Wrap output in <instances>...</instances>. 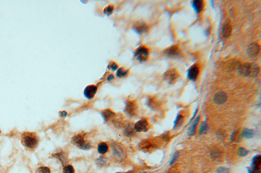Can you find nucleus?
<instances>
[{
    "instance_id": "1",
    "label": "nucleus",
    "mask_w": 261,
    "mask_h": 173,
    "mask_svg": "<svg viewBox=\"0 0 261 173\" xmlns=\"http://www.w3.org/2000/svg\"><path fill=\"white\" fill-rule=\"evenodd\" d=\"M39 142V137L35 132L27 131L23 132L21 135V142L24 147L28 149H35L38 145Z\"/></svg>"
},
{
    "instance_id": "2",
    "label": "nucleus",
    "mask_w": 261,
    "mask_h": 173,
    "mask_svg": "<svg viewBox=\"0 0 261 173\" xmlns=\"http://www.w3.org/2000/svg\"><path fill=\"white\" fill-rule=\"evenodd\" d=\"M72 144L79 149L83 150H87L91 148L90 144L85 140L83 136L78 134L72 137L71 140Z\"/></svg>"
},
{
    "instance_id": "3",
    "label": "nucleus",
    "mask_w": 261,
    "mask_h": 173,
    "mask_svg": "<svg viewBox=\"0 0 261 173\" xmlns=\"http://www.w3.org/2000/svg\"><path fill=\"white\" fill-rule=\"evenodd\" d=\"M149 49L144 46H140L135 51L134 56L140 62H144L148 58Z\"/></svg>"
},
{
    "instance_id": "4",
    "label": "nucleus",
    "mask_w": 261,
    "mask_h": 173,
    "mask_svg": "<svg viewBox=\"0 0 261 173\" xmlns=\"http://www.w3.org/2000/svg\"><path fill=\"white\" fill-rule=\"evenodd\" d=\"M179 77V74L175 68L169 69L164 74V78L168 83L173 84L176 82Z\"/></svg>"
},
{
    "instance_id": "5",
    "label": "nucleus",
    "mask_w": 261,
    "mask_h": 173,
    "mask_svg": "<svg viewBox=\"0 0 261 173\" xmlns=\"http://www.w3.org/2000/svg\"><path fill=\"white\" fill-rule=\"evenodd\" d=\"M122 146V145L118 143H113L111 144V149L113 154L117 157L121 158L125 157L126 156L125 150Z\"/></svg>"
},
{
    "instance_id": "6",
    "label": "nucleus",
    "mask_w": 261,
    "mask_h": 173,
    "mask_svg": "<svg viewBox=\"0 0 261 173\" xmlns=\"http://www.w3.org/2000/svg\"><path fill=\"white\" fill-rule=\"evenodd\" d=\"M149 123L145 119H141L137 122L134 126V129L137 132H147L149 129Z\"/></svg>"
},
{
    "instance_id": "7",
    "label": "nucleus",
    "mask_w": 261,
    "mask_h": 173,
    "mask_svg": "<svg viewBox=\"0 0 261 173\" xmlns=\"http://www.w3.org/2000/svg\"><path fill=\"white\" fill-rule=\"evenodd\" d=\"M97 87L95 85H89L85 88L84 90V95L87 99H91L96 95L97 92Z\"/></svg>"
},
{
    "instance_id": "8",
    "label": "nucleus",
    "mask_w": 261,
    "mask_h": 173,
    "mask_svg": "<svg viewBox=\"0 0 261 173\" xmlns=\"http://www.w3.org/2000/svg\"><path fill=\"white\" fill-rule=\"evenodd\" d=\"M259 51V45L256 43H251L247 48V53L248 56L251 58H256L258 56Z\"/></svg>"
},
{
    "instance_id": "9",
    "label": "nucleus",
    "mask_w": 261,
    "mask_h": 173,
    "mask_svg": "<svg viewBox=\"0 0 261 173\" xmlns=\"http://www.w3.org/2000/svg\"><path fill=\"white\" fill-rule=\"evenodd\" d=\"M227 99V95L222 91L217 93L214 97V101L217 105H222Z\"/></svg>"
},
{
    "instance_id": "10",
    "label": "nucleus",
    "mask_w": 261,
    "mask_h": 173,
    "mask_svg": "<svg viewBox=\"0 0 261 173\" xmlns=\"http://www.w3.org/2000/svg\"><path fill=\"white\" fill-rule=\"evenodd\" d=\"M137 109L136 104L133 101H128L126 103L125 111L128 115L133 116L134 115Z\"/></svg>"
},
{
    "instance_id": "11",
    "label": "nucleus",
    "mask_w": 261,
    "mask_h": 173,
    "mask_svg": "<svg viewBox=\"0 0 261 173\" xmlns=\"http://www.w3.org/2000/svg\"><path fill=\"white\" fill-rule=\"evenodd\" d=\"M199 74V68L196 65H193L189 69L188 72V77L190 80L195 81Z\"/></svg>"
},
{
    "instance_id": "12",
    "label": "nucleus",
    "mask_w": 261,
    "mask_h": 173,
    "mask_svg": "<svg viewBox=\"0 0 261 173\" xmlns=\"http://www.w3.org/2000/svg\"><path fill=\"white\" fill-rule=\"evenodd\" d=\"M239 74L241 76H249L250 74V63H244L242 65H240L239 68Z\"/></svg>"
},
{
    "instance_id": "13",
    "label": "nucleus",
    "mask_w": 261,
    "mask_h": 173,
    "mask_svg": "<svg viewBox=\"0 0 261 173\" xmlns=\"http://www.w3.org/2000/svg\"><path fill=\"white\" fill-rule=\"evenodd\" d=\"M179 46L176 45L171 46L169 48H167L164 51L166 55L168 56H176L179 55Z\"/></svg>"
},
{
    "instance_id": "14",
    "label": "nucleus",
    "mask_w": 261,
    "mask_h": 173,
    "mask_svg": "<svg viewBox=\"0 0 261 173\" xmlns=\"http://www.w3.org/2000/svg\"><path fill=\"white\" fill-rule=\"evenodd\" d=\"M232 28L229 24L224 25L222 28V35L224 38H227L230 36Z\"/></svg>"
},
{
    "instance_id": "15",
    "label": "nucleus",
    "mask_w": 261,
    "mask_h": 173,
    "mask_svg": "<svg viewBox=\"0 0 261 173\" xmlns=\"http://www.w3.org/2000/svg\"><path fill=\"white\" fill-rule=\"evenodd\" d=\"M115 115V114L113 111L109 109L104 110L102 112V116L106 122L114 117Z\"/></svg>"
},
{
    "instance_id": "16",
    "label": "nucleus",
    "mask_w": 261,
    "mask_h": 173,
    "mask_svg": "<svg viewBox=\"0 0 261 173\" xmlns=\"http://www.w3.org/2000/svg\"><path fill=\"white\" fill-rule=\"evenodd\" d=\"M250 76H256L259 73V66L256 63H250Z\"/></svg>"
},
{
    "instance_id": "17",
    "label": "nucleus",
    "mask_w": 261,
    "mask_h": 173,
    "mask_svg": "<svg viewBox=\"0 0 261 173\" xmlns=\"http://www.w3.org/2000/svg\"><path fill=\"white\" fill-rule=\"evenodd\" d=\"M109 146L106 143L102 142L97 146V152L101 154H104L109 150Z\"/></svg>"
},
{
    "instance_id": "18",
    "label": "nucleus",
    "mask_w": 261,
    "mask_h": 173,
    "mask_svg": "<svg viewBox=\"0 0 261 173\" xmlns=\"http://www.w3.org/2000/svg\"><path fill=\"white\" fill-rule=\"evenodd\" d=\"M193 6L195 10L196 11V12L200 13L201 11L203 8V1L201 0H196L194 1L193 3Z\"/></svg>"
},
{
    "instance_id": "19",
    "label": "nucleus",
    "mask_w": 261,
    "mask_h": 173,
    "mask_svg": "<svg viewBox=\"0 0 261 173\" xmlns=\"http://www.w3.org/2000/svg\"><path fill=\"white\" fill-rule=\"evenodd\" d=\"M147 27L144 24H137L134 27V30L138 34H142L147 31Z\"/></svg>"
},
{
    "instance_id": "20",
    "label": "nucleus",
    "mask_w": 261,
    "mask_h": 173,
    "mask_svg": "<svg viewBox=\"0 0 261 173\" xmlns=\"http://www.w3.org/2000/svg\"><path fill=\"white\" fill-rule=\"evenodd\" d=\"M129 72V70L126 69L123 67H121L116 71V76L118 78H123L128 76Z\"/></svg>"
},
{
    "instance_id": "21",
    "label": "nucleus",
    "mask_w": 261,
    "mask_h": 173,
    "mask_svg": "<svg viewBox=\"0 0 261 173\" xmlns=\"http://www.w3.org/2000/svg\"><path fill=\"white\" fill-rule=\"evenodd\" d=\"M242 137L245 139H251L254 136V131L251 129L245 128L242 132Z\"/></svg>"
},
{
    "instance_id": "22",
    "label": "nucleus",
    "mask_w": 261,
    "mask_h": 173,
    "mask_svg": "<svg viewBox=\"0 0 261 173\" xmlns=\"http://www.w3.org/2000/svg\"><path fill=\"white\" fill-rule=\"evenodd\" d=\"M199 119H200V116L197 117V118H196V119L194 121V122L191 124V125L190 126L189 128L188 129L189 134L190 135H192V134H194L195 130V129H196V125L198 123Z\"/></svg>"
},
{
    "instance_id": "23",
    "label": "nucleus",
    "mask_w": 261,
    "mask_h": 173,
    "mask_svg": "<svg viewBox=\"0 0 261 173\" xmlns=\"http://www.w3.org/2000/svg\"><path fill=\"white\" fill-rule=\"evenodd\" d=\"M63 173H75V170L71 165H67L63 168Z\"/></svg>"
},
{
    "instance_id": "24",
    "label": "nucleus",
    "mask_w": 261,
    "mask_h": 173,
    "mask_svg": "<svg viewBox=\"0 0 261 173\" xmlns=\"http://www.w3.org/2000/svg\"><path fill=\"white\" fill-rule=\"evenodd\" d=\"M114 9V6L112 5H109L106 7V8L104 10V13L107 16H110L112 13Z\"/></svg>"
},
{
    "instance_id": "25",
    "label": "nucleus",
    "mask_w": 261,
    "mask_h": 173,
    "mask_svg": "<svg viewBox=\"0 0 261 173\" xmlns=\"http://www.w3.org/2000/svg\"><path fill=\"white\" fill-rule=\"evenodd\" d=\"M261 165V156H256L253 158V166H259Z\"/></svg>"
},
{
    "instance_id": "26",
    "label": "nucleus",
    "mask_w": 261,
    "mask_h": 173,
    "mask_svg": "<svg viewBox=\"0 0 261 173\" xmlns=\"http://www.w3.org/2000/svg\"><path fill=\"white\" fill-rule=\"evenodd\" d=\"M207 128H208V126H207L206 123L203 122L200 125V131H199L200 134H205L206 132V130H207Z\"/></svg>"
},
{
    "instance_id": "27",
    "label": "nucleus",
    "mask_w": 261,
    "mask_h": 173,
    "mask_svg": "<svg viewBox=\"0 0 261 173\" xmlns=\"http://www.w3.org/2000/svg\"><path fill=\"white\" fill-rule=\"evenodd\" d=\"M118 67V66L115 62L111 61V62H110L108 66V68L112 71H114L117 69Z\"/></svg>"
},
{
    "instance_id": "28",
    "label": "nucleus",
    "mask_w": 261,
    "mask_h": 173,
    "mask_svg": "<svg viewBox=\"0 0 261 173\" xmlns=\"http://www.w3.org/2000/svg\"><path fill=\"white\" fill-rule=\"evenodd\" d=\"M39 173H51V171L49 168L46 166H42L38 168V169Z\"/></svg>"
},
{
    "instance_id": "29",
    "label": "nucleus",
    "mask_w": 261,
    "mask_h": 173,
    "mask_svg": "<svg viewBox=\"0 0 261 173\" xmlns=\"http://www.w3.org/2000/svg\"><path fill=\"white\" fill-rule=\"evenodd\" d=\"M183 116H182L181 115L178 116L176 117V120H175V122H174V127H175L177 125H179V124L182 123V122H183Z\"/></svg>"
},
{
    "instance_id": "30",
    "label": "nucleus",
    "mask_w": 261,
    "mask_h": 173,
    "mask_svg": "<svg viewBox=\"0 0 261 173\" xmlns=\"http://www.w3.org/2000/svg\"><path fill=\"white\" fill-rule=\"evenodd\" d=\"M248 151L243 148L240 147L238 150V154L239 156H245L248 154Z\"/></svg>"
},
{
    "instance_id": "31",
    "label": "nucleus",
    "mask_w": 261,
    "mask_h": 173,
    "mask_svg": "<svg viewBox=\"0 0 261 173\" xmlns=\"http://www.w3.org/2000/svg\"><path fill=\"white\" fill-rule=\"evenodd\" d=\"M215 173H230V172L229 169L227 168L220 167L216 170Z\"/></svg>"
},
{
    "instance_id": "32",
    "label": "nucleus",
    "mask_w": 261,
    "mask_h": 173,
    "mask_svg": "<svg viewBox=\"0 0 261 173\" xmlns=\"http://www.w3.org/2000/svg\"><path fill=\"white\" fill-rule=\"evenodd\" d=\"M150 146V144L147 142H143L140 143V146L142 148H148Z\"/></svg>"
},
{
    "instance_id": "33",
    "label": "nucleus",
    "mask_w": 261,
    "mask_h": 173,
    "mask_svg": "<svg viewBox=\"0 0 261 173\" xmlns=\"http://www.w3.org/2000/svg\"><path fill=\"white\" fill-rule=\"evenodd\" d=\"M178 153H174V155L173 156V157H172V159H171V163H170V165H171V164H172L173 163H174V161H176V158H178Z\"/></svg>"
},
{
    "instance_id": "34",
    "label": "nucleus",
    "mask_w": 261,
    "mask_h": 173,
    "mask_svg": "<svg viewBox=\"0 0 261 173\" xmlns=\"http://www.w3.org/2000/svg\"><path fill=\"white\" fill-rule=\"evenodd\" d=\"M114 79V76L113 75V74H110L109 76H108L107 77V81L108 82H110V81H112Z\"/></svg>"
},
{
    "instance_id": "35",
    "label": "nucleus",
    "mask_w": 261,
    "mask_h": 173,
    "mask_svg": "<svg viewBox=\"0 0 261 173\" xmlns=\"http://www.w3.org/2000/svg\"><path fill=\"white\" fill-rule=\"evenodd\" d=\"M67 112L65 111H62L61 113H60V116L62 117H65L67 116Z\"/></svg>"
},
{
    "instance_id": "36",
    "label": "nucleus",
    "mask_w": 261,
    "mask_h": 173,
    "mask_svg": "<svg viewBox=\"0 0 261 173\" xmlns=\"http://www.w3.org/2000/svg\"><path fill=\"white\" fill-rule=\"evenodd\" d=\"M0 134H1V130H0Z\"/></svg>"
}]
</instances>
